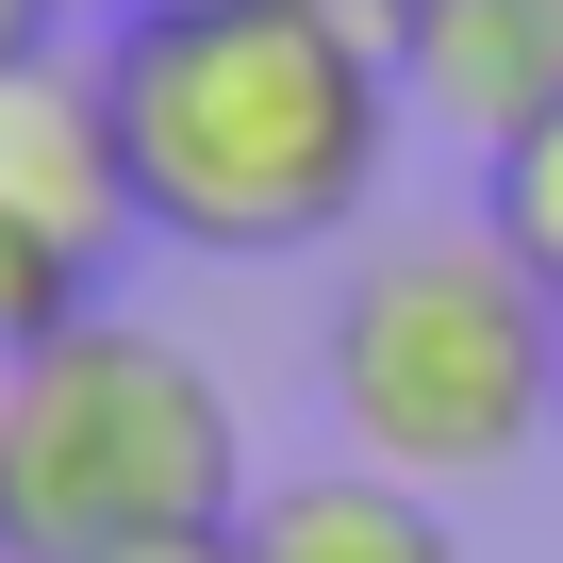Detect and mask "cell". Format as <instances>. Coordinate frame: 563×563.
<instances>
[{
  "mask_svg": "<svg viewBox=\"0 0 563 563\" xmlns=\"http://www.w3.org/2000/svg\"><path fill=\"white\" fill-rule=\"evenodd\" d=\"M133 216L199 265H282L332 216H365L398 150V67L332 0H166L100 51Z\"/></svg>",
  "mask_w": 563,
  "mask_h": 563,
  "instance_id": "6da1fadb",
  "label": "cell"
},
{
  "mask_svg": "<svg viewBox=\"0 0 563 563\" xmlns=\"http://www.w3.org/2000/svg\"><path fill=\"white\" fill-rule=\"evenodd\" d=\"M249 481V415L232 382L150 332V316H67L18 349V431H0V547L18 563H100V547H166V530H232Z\"/></svg>",
  "mask_w": 563,
  "mask_h": 563,
  "instance_id": "7a4b0ae2",
  "label": "cell"
},
{
  "mask_svg": "<svg viewBox=\"0 0 563 563\" xmlns=\"http://www.w3.org/2000/svg\"><path fill=\"white\" fill-rule=\"evenodd\" d=\"M332 431L349 464L398 481H514L563 431V299L497 249V232H398L349 265L332 299Z\"/></svg>",
  "mask_w": 563,
  "mask_h": 563,
  "instance_id": "3957f363",
  "label": "cell"
},
{
  "mask_svg": "<svg viewBox=\"0 0 563 563\" xmlns=\"http://www.w3.org/2000/svg\"><path fill=\"white\" fill-rule=\"evenodd\" d=\"M133 232H150V216H133V166H117L100 51L0 67V349L100 316V282H117Z\"/></svg>",
  "mask_w": 563,
  "mask_h": 563,
  "instance_id": "277c9868",
  "label": "cell"
},
{
  "mask_svg": "<svg viewBox=\"0 0 563 563\" xmlns=\"http://www.w3.org/2000/svg\"><path fill=\"white\" fill-rule=\"evenodd\" d=\"M382 67H398V100H431L497 166L530 117H563V0H398Z\"/></svg>",
  "mask_w": 563,
  "mask_h": 563,
  "instance_id": "5b68a950",
  "label": "cell"
},
{
  "mask_svg": "<svg viewBox=\"0 0 563 563\" xmlns=\"http://www.w3.org/2000/svg\"><path fill=\"white\" fill-rule=\"evenodd\" d=\"M232 530H249V563H464L448 497L398 481V464H299V481H265Z\"/></svg>",
  "mask_w": 563,
  "mask_h": 563,
  "instance_id": "8992f818",
  "label": "cell"
},
{
  "mask_svg": "<svg viewBox=\"0 0 563 563\" xmlns=\"http://www.w3.org/2000/svg\"><path fill=\"white\" fill-rule=\"evenodd\" d=\"M481 232L547 282V299H563V117H530L514 150H497V199H481Z\"/></svg>",
  "mask_w": 563,
  "mask_h": 563,
  "instance_id": "52a82bcc",
  "label": "cell"
},
{
  "mask_svg": "<svg viewBox=\"0 0 563 563\" xmlns=\"http://www.w3.org/2000/svg\"><path fill=\"white\" fill-rule=\"evenodd\" d=\"M100 563H249V530H166V547H100Z\"/></svg>",
  "mask_w": 563,
  "mask_h": 563,
  "instance_id": "ba28073f",
  "label": "cell"
},
{
  "mask_svg": "<svg viewBox=\"0 0 563 563\" xmlns=\"http://www.w3.org/2000/svg\"><path fill=\"white\" fill-rule=\"evenodd\" d=\"M51 51V0H0V67H34Z\"/></svg>",
  "mask_w": 563,
  "mask_h": 563,
  "instance_id": "9c48e42d",
  "label": "cell"
},
{
  "mask_svg": "<svg viewBox=\"0 0 563 563\" xmlns=\"http://www.w3.org/2000/svg\"><path fill=\"white\" fill-rule=\"evenodd\" d=\"M0 431H18V349H0Z\"/></svg>",
  "mask_w": 563,
  "mask_h": 563,
  "instance_id": "30bf717a",
  "label": "cell"
},
{
  "mask_svg": "<svg viewBox=\"0 0 563 563\" xmlns=\"http://www.w3.org/2000/svg\"><path fill=\"white\" fill-rule=\"evenodd\" d=\"M133 18H166V0H133Z\"/></svg>",
  "mask_w": 563,
  "mask_h": 563,
  "instance_id": "8fae6325",
  "label": "cell"
},
{
  "mask_svg": "<svg viewBox=\"0 0 563 563\" xmlns=\"http://www.w3.org/2000/svg\"><path fill=\"white\" fill-rule=\"evenodd\" d=\"M0 563H18V547H0Z\"/></svg>",
  "mask_w": 563,
  "mask_h": 563,
  "instance_id": "7c38bea8",
  "label": "cell"
}]
</instances>
